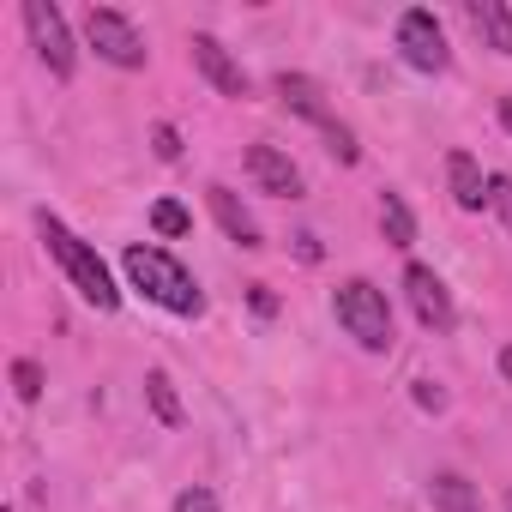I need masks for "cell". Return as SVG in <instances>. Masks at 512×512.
I'll use <instances>...</instances> for the list:
<instances>
[{"instance_id":"obj_28","label":"cell","mask_w":512,"mask_h":512,"mask_svg":"<svg viewBox=\"0 0 512 512\" xmlns=\"http://www.w3.org/2000/svg\"><path fill=\"white\" fill-rule=\"evenodd\" d=\"M506 512H512V494H506Z\"/></svg>"},{"instance_id":"obj_22","label":"cell","mask_w":512,"mask_h":512,"mask_svg":"<svg viewBox=\"0 0 512 512\" xmlns=\"http://www.w3.org/2000/svg\"><path fill=\"white\" fill-rule=\"evenodd\" d=\"M151 151H157L163 163H175V157H181V133H175V127H157V133H151Z\"/></svg>"},{"instance_id":"obj_19","label":"cell","mask_w":512,"mask_h":512,"mask_svg":"<svg viewBox=\"0 0 512 512\" xmlns=\"http://www.w3.org/2000/svg\"><path fill=\"white\" fill-rule=\"evenodd\" d=\"M326 139H332V157H338V163H356V157H362V145H356V133H350L344 121H332Z\"/></svg>"},{"instance_id":"obj_25","label":"cell","mask_w":512,"mask_h":512,"mask_svg":"<svg viewBox=\"0 0 512 512\" xmlns=\"http://www.w3.org/2000/svg\"><path fill=\"white\" fill-rule=\"evenodd\" d=\"M296 253H302V260L314 266V260H320V241H314V235H296Z\"/></svg>"},{"instance_id":"obj_4","label":"cell","mask_w":512,"mask_h":512,"mask_svg":"<svg viewBox=\"0 0 512 512\" xmlns=\"http://www.w3.org/2000/svg\"><path fill=\"white\" fill-rule=\"evenodd\" d=\"M85 43H91L109 67H121V73H139V67H145V37L133 31V19H121V13H109V7H91V13H85Z\"/></svg>"},{"instance_id":"obj_2","label":"cell","mask_w":512,"mask_h":512,"mask_svg":"<svg viewBox=\"0 0 512 512\" xmlns=\"http://www.w3.org/2000/svg\"><path fill=\"white\" fill-rule=\"evenodd\" d=\"M43 241H49V253L61 260V272L73 278V290L97 308V314H109V308H121V290H115V278H109V266L97 260V247H85L61 217H49L43 211Z\"/></svg>"},{"instance_id":"obj_3","label":"cell","mask_w":512,"mask_h":512,"mask_svg":"<svg viewBox=\"0 0 512 512\" xmlns=\"http://www.w3.org/2000/svg\"><path fill=\"white\" fill-rule=\"evenodd\" d=\"M332 308H338V326L362 344V350H392V308H386V290H374L368 278H350V284H338V296H332Z\"/></svg>"},{"instance_id":"obj_20","label":"cell","mask_w":512,"mask_h":512,"mask_svg":"<svg viewBox=\"0 0 512 512\" xmlns=\"http://www.w3.org/2000/svg\"><path fill=\"white\" fill-rule=\"evenodd\" d=\"M488 205H494L500 223L512 229V175H494V181H488Z\"/></svg>"},{"instance_id":"obj_18","label":"cell","mask_w":512,"mask_h":512,"mask_svg":"<svg viewBox=\"0 0 512 512\" xmlns=\"http://www.w3.org/2000/svg\"><path fill=\"white\" fill-rule=\"evenodd\" d=\"M13 392H19L25 404H37V398H43V368H37V362H13Z\"/></svg>"},{"instance_id":"obj_27","label":"cell","mask_w":512,"mask_h":512,"mask_svg":"<svg viewBox=\"0 0 512 512\" xmlns=\"http://www.w3.org/2000/svg\"><path fill=\"white\" fill-rule=\"evenodd\" d=\"M500 374H506V380H512V344H506V350H500Z\"/></svg>"},{"instance_id":"obj_7","label":"cell","mask_w":512,"mask_h":512,"mask_svg":"<svg viewBox=\"0 0 512 512\" xmlns=\"http://www.w3.org/2000/svg\"><path fill=\"white\" fill-rule=\"evenodd\" d=\"M404 290H410V308H416V320H422L428 332H446V326H452V296H446V284H440L428 266H410V272H404Z\"/></svg>"},{"instance_id":"obj_24","label":"cell","mask_w":512,"mask_h":512,"mask_svg":"<svg viewBox=\"0 0 512 512\" xmlns=\"http://www.w3.org/2000/svg\"><path fill=\"white\" fill-rule=\"evenodd\" d=\"M416 404H422V410H440V404H446V392H440L434 380H422V386H416Z\"/></svg>"},{"instance_id":"obj_6","label":"cell","mask_w":512,"mask_h":512,"mask_svg":"<svg viewBox=\"0 0 512 512\" xmlns=\"http://www.w3.org/2000/svg\"><path fill=\"white\" fill-rule=\"evenodd\" d=\"M398 49H404V61L416 67V73H446V37H440V19L428 13V7H410L404 19H398Z\"/></svg>"},{"instance_id":"obj_11","label":"cell","mask_w":512,"mask_h":512,"mask_svg":"<svg viewBox=\"0 0 512 512\" xmlns=\"http://www.w3.org/2000/svg\"><path fill=\"white\" fill-rule=\"evenodd\" d=\"M446 181H452L458 211H482V205H488V187H482V169H476L470 151H452V157H446Z\"/></svg>"},{"instance_id":"obj_13","label":"cell","mask_w":512,"mask_h":512,"mask_svg":"<svg viewBox=\"0 0 512 512\" xmlns=\"http://www.w3.org/2000/svg\"><path fill=\"white\" fill-rule=\"evenodd\" d=\"M278 97H284V103H290L302 121H314V127H332V109L320 103V85H314L308 73H284V79H278Z\"/></svg>"},{"instance_id":"obj_8","label":"cell","mask_w":512,"mask_h":512,"mask_svg":"<svg viewBox=\"0 0 512 512\" xmlns=\"http://www.w3.org/2000/svg\"><path fill=\"white\" fill-rule=\"evenodd\" d=\"M247 175L260 181L266 193H278V199H296V193H302V169H296L278 145H247Z\"/></svg>"},{"instance_id":"obj_5","label":"cell","mask_w":512,"mask_h":512,"mask_svg":"<svg viewBox=\"0 0 512 512\" xmlns=\"http://www.w3.org/2000/svg\"><path fill=\"white\" fill-rule=\"evenodd\" d=\"M25 31H31L43 67H49L55 79H73V61H79V55H73V37H67L61 7H49V0H25Z\"/></svg>"},{"instance_id":"obj_10","label":"cell","mask_w":512,"mask_h":512,"mask_svg":"<svg viewBox=\"0 0 512 512\" xmlns=\"http://www.w3.org/2000/svg\"><path fill=\"white\" fill-rule=\"evenodd\" d=\"M205 199H211V211H217V223H223V235H229L235 247H266V241H260V223H253V211H247L229 187H205Z\"/></svg>"},{"instance_id":"obj_9","label":"cell","mask_w":512,"mask_h":512,"mask_svg":"<svg viewBox=\"0 0 512 512\" xmlns=\"http://www.w3.org/2000/svg\"><path fill=\"white\" fill-rule=\"evenodd\" d=\"M193 67H199L223 97H247V73H241V67L229 61V49H223L217 37H205V31L193 37Z\"/></svg>"},{"instance_id":"obj_26","label":"cell","mask_w":512,"mask_h":512,"mask_svg":"<svg viewBox=\"0 0 512 512\" xmlns=\"http://www.w3.org/2000/svg\"><path fill=\"white\" fill-rule=\"evenodd\" d=\"M500 121H506V133H512V97H500Z\"/></svg>"},{"instance_id":"obj_12","label":"cell","mask_w":512,"mask_h":512,"mask_svg":"<svg viewBox=\"0 0 512 512\" xmlns=\"http://www.w3.org/2000/svg\"><path fill=\"white\" fill-rule=\"evenodd\" d=\"M470 25L494 55H512V7H500V0H470Z\"/></svg>"},{"instance_id":"obj_1","label":"cell","mask_w":512,"mask_h":512,"mask_svg":"<svg viewBox=\"0 0 512 512\" xmlns=\"http://www.w3.org/2000/svg\"><path fill=\"white\" fill-rule=\"evenodd\" d=\"M121 266H127V278H133V290L151 296L157 308H169V314H181V320H199V314H205V290L193 284V272L175 260V253H163V247H127Z\"/></svg>"},{"instance_id":"obj_15","label":"cell","mask_w":512,"mask_h":512,"mask_svg":"<svg viewBox=\"0 0 512 512\" xmlns=\"http://www.w3.org/2000/svg\"><path fill=\"white\" fill-rule=\"evenodd\" d=\"M380 229H386L392 247H410V241H416V217H410L404 193H380Z\"/></svg>"},{"instance_id":"obj_17","label":"cell","mask_w":512,"mask_h":512,"mask_svg":"<svg viewBox=\"0 0 512 512\" xmlns=\"http://www.w3.org/2000/svg\"><path fill=\"white\" fill-rule=\"evenodd\" d=\"M151 229L175 241V235H187V229H193V217H187V211H181L175 199H157V205H151Z\"/></svg>"},{"instance_id":"obj_14","label":"cell","mask_w":512,"mask_h":512,"mask_svg":"<svg viewBox=\"0 0 512 512\" xmlns=\"http://www.w3.org/2000/svg\"><path fill=\"white\" fill-rule=\"evenodd\" d=\"M434 512H482V500L458 470H440L434 476Z\"/></svg>"},{"instance_id":"obj_16","label":"cell","mask_w":512,"mask_h":512,"mask_svg":"<svg viewBox=\"0 0 512 512\" xmlns=\"http://www.w3.org/2000/svg\"><path fill=\"white\" fill-rule=\"evenodd\" d=\"M145 398H151V410H157V422H163V428H181V398H175V386H169V374H163V368H151V374H145Z\"/></svg>"},{"instance_id":"obj_21","label":"cell","mask_w":512,"mask_h":512,"mask_svg":"<svg viewBox=\"0 0 512 512\" xmlns=\"http://www.w3.org/2000/svg\"><path fill=\"white\" fill-rule=\"evenodd\" d=\"M175 512H217V500H211V488H181Z\"/></svg>"},{"instance_id":"obj_23","label":"cell","mask_w":512,"mask_h":512,"mask_svg":"<svg viewBox=\"0 0 512 512\" xmlns=\"http://www.w3.org/2000/svg\"><path fill=\"white\" fill-rule=\"evenodd\" d=\"M247 302H253V314H260V320H272V314H278V296H272L266 284H253V296H247Z\"/></svg>"}]
</instances>
